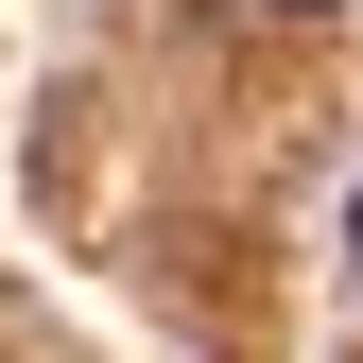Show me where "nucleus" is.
Listing matches in <instances>:
<instances>
[{
    "mask_svg": "<svg viewBox=\"0 0 363 363\" xmlns=\"http://www.w3.org/2000/svg\"><path fill=\"white\" fill-rule=\"evenodd\" d=\"M346 242H363V208H346Z\"/></svg>",
    "mask_w": 363,
    "mask_h": 363,
    "instance_id": "2",
    "label": "nucleus"
},
{
    "mask_svg": "<svg viewBox=\"0 0 363 363\" xmlns=\"http://www.w3.org/2000/svg\"><path fill=\"white\" fill-rule=\"evenodd\" d=\"M259 18H346V0H259Z\"/></svg>",
    "mask_w": 363,
    "mask_h": 363,
    "instance_id": "1",
    "label": "nucleus"
}]
</instances>
